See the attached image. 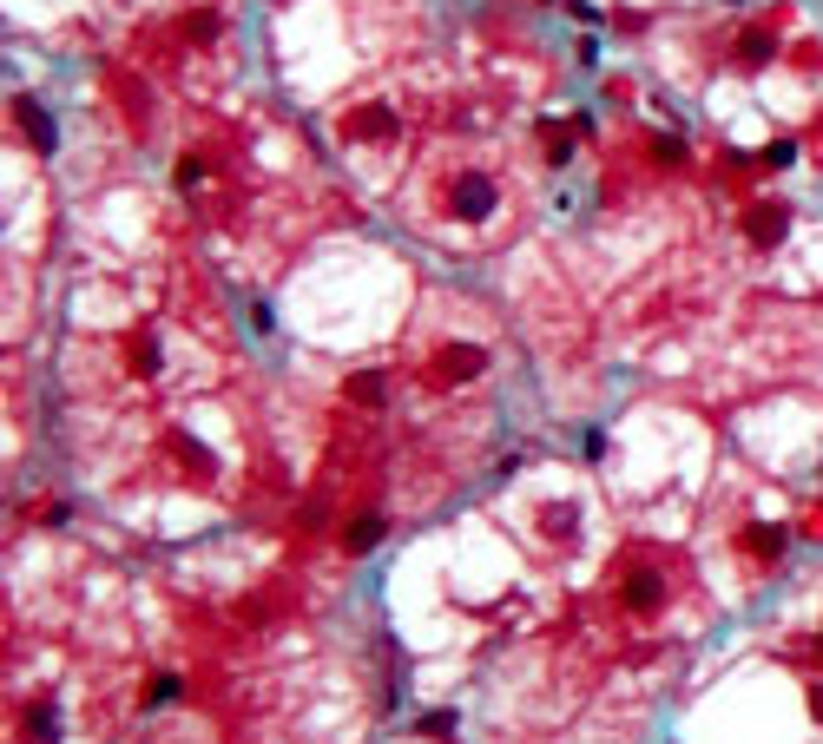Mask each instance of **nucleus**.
<instances>
[{
	"instance_id": "nucleus-1",
	"label": "nucleus",
	"mask_w": 823,
	"mask_h": 744,
	"mask_svg": "<svg viewBox=\"0 0 823 744\" xmlns=\"http://www.w3.org/2000/svg\"><path fill=\"white\" fill-rule=\"evenodd\" d=\"M619 619H659L672 606V567H665L652 547H619V560L606 567Z\"/></svg>"
},
{
	"instance_id": "nucleus-2",
	"label": "nucleus",
	"mask_w": 823,
	"mask_h": 744,
	"mask_svg": "<svg viewBox=\"0 0 823 744\" xmlns=\"http://www.w3.org/2000/svg\"><path fill=\"white\" fill-rule=\"evenodd\" d=\"M428 211L448 224H481L488 211H501V178L488 165H455V172H442V185L428 191Z\"/></svg>"
},
{
	"instance_id": "nucleus-3",
	"label": "nucleus",
	"mask_w": 823,
	"mask_h": 744,
	"mask_svg": "<svg viewBox=\"0 0 823 744\" xmlns=\"http://www.w3.org/2000/svg\"><path fill=\"white\" fill-rule=\"evenodd\" d=\"M488 369V349L481 343H442L435 356H422V389H461V382H475Z\"/></svg>"
},
{
	"instance_id": "nucleus-4",
	"label": "nucleus",
	"mask_w": 823,
	"mask_h": 744,
	"mask_svg": "<svg viewBox=\"0 0 823 744\" xmlns=\"http://www.w3.org/2000/svg\"><path fill=\"white\" fill-rule=\"evenodd\" d=\"M336 139H343V145H396L402 139V119L382 106V99H363V106H343Z\"/></svg>"
},
{
	"instance_id": "nucleus-5",
	"label": "nucleus",
	"mask_w": 823,
	"mask_h": 744,
	"mask_svg": "<svg viewBox=\"0 0 823 744\" xmlns=\"http://www.w3.org/2000/svg\"><path fill=\"white\" fill-rule=\"evenodd\" d=\"M731 547L751 560V573H777L784 554H791V527L784 521H744L738 534H731Z\"/></svg>"
},
{
	"instance_id": "nucleus-6",
	"label": "nucleus",
	"mask_w": 823,
	"mask_h": 744,
	"mask_svg": "<svg viewBox=\"0 0 823 744\" xmlns=\"http://www.w3.org/2000/svg\"><path fill=\"white\" fill-rule=\"evenodd\" d=\"M738 231L751 251H777V244L791 238V205H777V198H758V205L738 211Z\"/></svg>"
},
{
	"instance_id": "nucleus-7",
	"label": "nucleus",
	"mask_w": 823,
	"mask_h": 744,
	"mask_svg": "<svg viewBox=\"0 0 823 744\" xmlns=\"http://www.w3.org/2000/svg\"><path fill=\"white\" fill-rule=\"evenodd\" d=\"M7 119H14V132L33 145V159H53V145H60V126H53V112L40 106V99L14 93V106H7Z\"/></svg>"
},
{
	"instance_id": "nucleus-8",
	"label": "nucleus",
	"mask_w": 823,
	"mask_h": 744,
	"mask_svg": "<svg viewBox=\"0 0 823 744\" xmlns=\"http://www.w3.org/2000/svg\"><path fill=\"white\" fill-rule=\"evenodd\" d=\"M540 165H547V172H567L573 165V139H580V126H573V112L567 119H540Z\"/></svg>"
},
{
	"instance_id": "nucleus-9",
	"label": "nucleus",
	"mask_w": 823,
	"mask_h": 744,
	"mask_svg": "<svg viewBox=\"0 0 823 744\" xmlns=\"http://www.w3.org/2000/svg\"><path fill=\"white\" fill-rule=\"evenodd\" d=\"M14 738H20V744H60V705H53V698L40 692V698L27 705V712H20Z\"/></svg>"
},
{
	"instance_id": "nucleus-10",
	"label": "nucleus",
	"mask_w": 823,
	"mask_h": 744,
	"mask_svg": "<svg viewBox=\"0 0 823 744\" xmlns=\"http://www.w3.org/2000/svg\"><path fill=\"white\" fill-rule=\"evenodd\" d=\"M382 540H389V521H382L376 507H369V514H349V521H343V554H349V560L376 554Z\"/></svg>"
},
{
	"instance_id": "nucleus-11",
	"label": "nucleus",
	"mask_w": 823,
	"mask_h": 744,
	"mask_svg": "<svg viewBox=\"0 0 823 744\" xmlns=\"http://www.w3.org/2000/svg\"><path fill=\"white\" fill-rule=\"evenodd\" d=\"M534 521H540V540H547V547H573V540H580V507L573 501H547Z\"/></svg>"
},
{
	"instance_id": "nucleus-12",
	"label": "nucleus",
	"mask_w": 823,
	"mask_h": 744,
	"mask_svg": "<svg viewBox=\"0 0 823 744\" xmlns=\"http://www.w3.org/2000/svg\"><path fill=\"white\" fill-rule=\"evenodd\" d=\"M771 53H777V40H771L764 27L738 33V66H744V73H758V66H771Z\"/></svg>"
},
{
	"instance_id": "nucleus-13",
	"label": "nucleus",
	"mask_w": 823,
	"mask_h": 744,
	"mask_svg": "<svg viewBox=\"0 0 823 744\" xmlns=\"http://www.w3.org/2000/svg\"><path fill=\"white\" fill-rule=\"evenodd\" d=\"M409 731H415V738H435V744H455L461 718H455V712H415V718H409Z\"/></svg>"
},
{
	"instance_id": "nucleus-14",
	"label": "nucleus",
	"mask_w": 823,
	"mask_h": 744,
	"mask_svg": "<svg viewBox=\"0 0 823 744\" xmlns=\"http://www.w3.org/2000/svg\"><path fill=\"white\" fill-rule=\"evenodd\" d=\"M178 698V672H152V679L139 685V705L145 712H159V705H172Z\"/></svg>"
},
{
	"instance_id": "nucleus-15",
	"label": "nucleus",
	"mask_w": 823,
	"mask_h": 744,
	"mask_svg": "<svg viewBox=\"0 0 823 744\" xmlns=\"http://www.w3.org/2000/svg\"><path fill=\"white\" fill-rule=\"evenodd\" d=\"M343 396H349V402H363V409H382V376H376V369L349 376V382H343Z\"/></svg>"
},
{
	"instance_id": "nucleus-16",
	"label": "nucleus",
	"mask_w": 823,
	"mask_h": 744,
	"mask_svg": "<svg viewBox=\"0 0 823 744\" xmlns=\"http://www.w3.org/2000/svg\"><path fill=\"white\" fill-rule=\"evenodd\" d=\"M791 159H797V145H791V139H771V145L758 152V165H771V172H784Z\"/></svg>"
},
{
	"instance_id": "nucleus-17",
	"label": "nucleus",
	"mask_w": 823,
	"mask_h": 744,
	"mask_svg": "<svg viewBox=\"0 0 823 744\" xmlns=\"http://www.w3.org/2000/svg\"><path fill=\"white\" fill-rule=\"evenodd\" d=\"M652 159H659V165H685V139L659 132V139H652Z\"/></svg>"
},
{
	"instance_id": "nucleus-18",
	"label": "nucleus",
	"mask_w": 823,
	"mask_h": 744,
	"mask_svg": "<svg viewBox=\"0 0 823 744\" xmlns=\"http://www.w3.org/2000/svg\"><path fill=\"white\" fill-rule=\"evenodd\" d=\"M251 330H257V336H270V330H277V317H270V303H251Z\"/></svg>"
},
{
	"instance_id": "nucleus-19",
	"label": "nucleus",
	"mask_w": 823,
	"mask_h": 744,
	"mask_svg": "<svg viewBox=\"0 0 823 744\" xmlns=\"http://www.w3.org/2000/svg\"><path fill=\"white\" fill-rule=\"evenodd\" d=\"M573 60H580L586 73H593V66H600V40H580V47H573Z\"/></svg>"
},
{
	"instance_id": "nucleus-20",
	"label": "nucleus",
	"mask_w": 823,
	"mask_h": 744,
	"mask_svg": "<svg viewBox=\"0 0 823 744\" xmlns=\"http://www.w3.org/2000/svg\"><path fill=\"white\" fill-rule=\"evenodd\" d=\"M810 718L823 725V685H810Z\"/></svg>"
},
{
	"instance_id": "nucleus-21",
	"label": "nucleus",
	"mask_w": 823,
	"mask_h": 744,
	"mask_svg": "<svg viewBox=\"0 0 823 744\" xmlns=\"http://www.w3.org/2000/svg\"><path fill=\"white\" fill-rule=\"evenodd\" d=\"M817 652H823V639H817Z\"/></svg>"
},
{
	"instance_id": "nucleus-22",
	"label": "nucleus",
	"mask_w": 823,
	"mask_h": 744,
	"mask_svg": "<svg viewBox=\"0 0 823 744\" xmlns=\"http://www.w3.org/2000/svg\"><path fill=\"white\" fill-rule=\"evenodd\" d=\"M817 475H823V468H817Z\"/></svg>"
}]
</instances>
